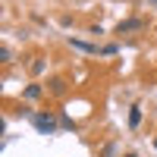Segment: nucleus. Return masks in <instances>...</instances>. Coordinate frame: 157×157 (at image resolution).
<instances>
[{
  "label": "nucleus",
  "instance_id": "1",
  "mask_svg": "<svg viewBox=\"0 0 157 157\" xmlns=\"http://www.w3.org/2000/svg\"><path fill=\"white\" fill-rule=\"evenodd\" d=\"M32 126H35L41 135H54V132H57V120H54V113H32Z\"/></svg>",
  "mask_w": 157,
  "mask_h": 157
},
{
  "label": "nucleus",
  "instance_id": "2",
  "mask_svg": "<svg viewBox=\"0 0 157 157\" xmlns=\"http://www.w3.org/2000/svg\"><path fill=\"white\" fill-rule=\"evenodd\" d=\"M145 29V19H126L116 25V35H129V32H141Z\"/></svg>",
  "mask_w": 157,
  "mask_h": 157
},
{
  "label": "nucleus",
  "instance_id": "3",
  "mask_svg": "<svg viewBox=\"0 0 157 157\" xmlns=\"http://www.w3.org/2000/svg\"><path fill=\"white\" fill-rule=\"evenodd\" d=\"M69 44H72L75 50H82V54H101V50H98L94 44H88V41H78V38H69Z\"/></svg>",
  "mask_w": 157,
  "mask_h": 157
},
{
  "label": "nucleus",
  "instance_id": "4",
  "mask_svg": "<svg viewBox=\"0 0 157 157\" xmlns=\"http://www.w3.org/2000/svg\"><path fill=\"white\" fill-rule=\"evenodd\" d=\"M41 94H44V88H41V85H29V88L22 91V98H25V101H38Z\"/></svg>",
  "mask_w": 157,
  "mask_h": 157
},
{
  "label": "nucleus",
  "instance_id": "5",
  "mask_svg": "<svg viewBox=\"0 0 157 157\" xmlns=\"http://www.w3.org/2000/svg\"><path fill=\"white\" fill-rule=\"evenodd\" d=\"M141 126V107H132L129 110V129H138Z\"/></svg>",
  "mask_w": 157,
  "mask_h": 157
},
{
  "label": "nucleus",
  "instance_id": "6",
  "mask_svg": "<svg viewBox=\"0 0 157 157\" xmlns=\"http://www.w3.org/2000/svg\"><path fill=\"white\" fill-rule=\"evenodd\" d=\"M50 91H54V94H63V91H66V82H63V78H54V82H50Z\"/></svg>",
  "mask_w": 157,
  "mask_h": 157
},
{
  "label": "nucleus",
  "instance_id": "7",
  "mask_svg": "<svg viewBox=\"0 0 157 157\" xmlns=\"http://www.w3.org/2000/svg\"><path fill=\"white\" fill-rule=\"evenodd\" d=\"M116 50H120V47H116V44H104V47H101V54H104V57H113Z\"/></svg>",
  "mask_w": 157,
  "mask_h": 157
},
{
  "label": "nucleus",
  "instance_id": "8",
  "mask_svg": "<svg viewBox=\"0 0 157 157\" xmlns=\"http://www.w3.org/2000/svg\"><path fill=\"white\" fill-rule=\"evenodd\" d=\"M10 57H13V54H10V47L3 44V47H0V63H10Z\"/></svg>",
  "mask_w": 157,
  "mask_h": 157
},
{
  "label": "nucleus",
  "instance_id": "9",
  "mask_svg": "<svg viewBox=\"0 0 157 157\" xmlns=\"http://www.w3.org/2000/svg\"><path fill=\"white\" fill-rule=\"evenodd\" d=\"M32 72H35V75H38V72H44V63H41V60H35V63H32Z\"/></svg>",
  "mask_w": 157,
  "mask_h": 157
},
{
  "label": "nucleus",
  "instance_id": "10",
  "mask_svg": "<svg viewBox=\"0 0 157 157\" xmlns=\"http://www.w3.org/2000/svg\"><path fill=\"white\" fill-rule=\"evenodd\" d=\"M148 3H151V6H157V0H148Z\"/></svg>",
  "mask_w": 157,
  "mask_h": 157
},
{
  "label": "nucleus",
  "instance_id": "11",
  "mask_svg": "<svg viewBox=\"0 0 157 157\" xmlns=\"http://www.w3.org/2000/svg\"><path fill=\"white\" fill-rule=\"evenodd\" d=\"M126 157H135V154H126Z\"/></svg>",
  "mask_w": 157,
  "mask_h": 157
},
{
  "label": "nucleus",
  "instance_id": "12",
  "mask_svg": "<svg viewBox=\"0 0 157 157\" xmlns=\"http://www.w3.org/2000/svg\"><path fill=\"white\" fill-rule=\"evenodd\" d=\"M154 148H157V138H154Z\"/></svg>",
  "mask_w": 157,
  "mask_h": 157
}]
</instances>
